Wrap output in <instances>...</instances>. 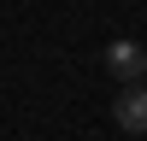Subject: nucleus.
Wrapping results in <instances>:
<instances>
[{
  "label": "nucleus",
  "instance_id": "nucleus-2",
  "mask_svg": "<svg viewBox=\"0 0 147 141\" xmlns=\"http://www.w3.org/2000/svg\"><path fill=\"white\" fill-rule=\"evenodd\" d=\"M112 117H118V129H124V135H147V88H141V82H124Z\"/></svg>",
  "mask_w": 147,
  "mask_h": 141
},
{
  "label": "nucleus",
  "instance_id": "nucleus-1",
  "mask_svg": "<svg viewBox=\"0 0 147 141\" xmlns=\"http://www.w3.org/2000/svg\"><path fill=\"white\" fill-rule=\"evenodd\" d=\"M100 65L112 70L118 82H141V77H147V53H141V41H112Z\"/></svg>",
  "mask_w": 147,
  "mask_h": 141
}]
</instances>
